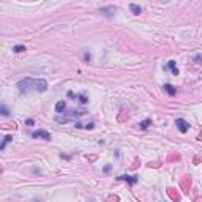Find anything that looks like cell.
<instances>
[{
	"label": "cell",
	"instance_id": "6da1fadb",
	"mask_svg": "<svg viewBox=\"0 0 202 202\" xmlns=\"http://www.w3.org/2000/svg\"><path fill=\"white\" fill-rule=\"evenodd\" d=\"M33 87H35V81L30 78H25V79L18 82V88L21 93H29L30 90H33Z\"/></svg>",
	"mask_w": 202,
	"mask_h": 202
},
{
	"label": "cell",
	"instance_id": "7a4b0ae2",
	"mask_svg": "<svg viewBox=\"0 0 202 202\" xmlns=\"http://www.w3.org/2000/svg\"><path fill=\"white\" fill-rule=\"evenodd\" d=\"M81 115H84V112H69L68 115H57L55 117V120H57L59 123H68L69 120H76L78 117H81Z\"/></svg>",
	"mask_w": 202,
	"mask_h": 202
},
{
	"label": "cell",
	"instance_id": "3957f363",
	"mask_svg": "<svg viewBox=\"0 0 202 202\" xmlns=\"http://www.w3.org/2000/svg\"><path fill=\"white\" fill-rule=\"evenodd\" d=\"M33 90H37V92H46L47 90V82L44 79H38V81H35V87Z\"/></svg>",
	"mask_w": 202,
	"mask_h": 202
},
{
	"label": "cell",
	"instance_id": "277c9868",
	"mask_svg": "<svg viewBox=\"0 0 202 202\" xmlns=\"http://www.w3.org/2000/svg\"><path fill=\"white\" fill-rule=\"evenodd\" d=\"M175 125H177V128L180 130V133H186L188 128H190L188 122H186V120H183V118H177V120H175Z\"/></svg>",
	"mask_w": 202,
	"mask_h": 202
},
{
	"label": "cell",
	"instance_id": "5b68a950",
	"mask_svg": "<svg viewBox=\"0 0 202 202\" xmlns=\"http://www.w3.org/2000/svg\"><path fill=\"white\" fill-rule=\"evenodd\" d=\"M32 136H33V137H40V139H44V141H49V139H51V134L47 133V131H44V130H38V131H33V133H32Z\"/></svg>",
	"mask_w": 202,
	"mask_h": 202
},
{
	"label": "cell",
	"instance_id": "8992f818",
	"mask_svg": "<svg viewBox=\"0 0 202 202\" xmlns=\"http://www.w3.org/2000/svg\"><path fill=\"white\" fill-rule=\"evenodd\" d=\"M118 180H127V182L130 185H134L137 182V177H131V175H120L118 177Z\"/></svg>",
	"mask_w": 202,
	"mask_h": 202
},
{
	"label": "cell",
	"instance_id": "52a82bcc",
	"mask_svg": "<svg viewBox=\"0 0 202 202\" xmlns=\"http://www.w3.org/2000/svg\"><path fill=\"white\" fill-rule=\"evenodd\" d=\"M65 107H66V103L65 101H59L57 104H55V111H57L59 114H62L65 111Z\"/></svg>",
	"mask_w": 202,
	"mask_h": 202
},
{
	"label": "cell",
	"instance_id": "ba28073f",
	"mask_svg": "<svg viewBox=\"0 0 202 202\" xmlns=\"http://www.w3.org/2000/svg\"><path fill=\"white\" fill-rule=\"evenodd\" d=\"M130 10L133 11V14H141V11H142V8L139 5H136V3H131L130 5Z\"/></svg>",
	"mask_w": 202,
	"mask_h": 202
},
{
	"label": "cell",
	"instance_id": "9c48e42d",
	"mask_svg": "<svg viewBox=\"0 0 202 202\" xmlns=\"http://www.w3.org/2000/svg\"><path fill=\"white\" fill-rule=\"evenodd\" d=\"M139 127H141V130H147L149 127H152V118H145L144 122L139 123Z\"/></svg>",
	"mask_w": 202,
	"mask_h": 202
},
{
	"label": "cell",
	"instance_id": "30bf717a",
	"mask_svg": "<svg viewBox=\"0 0 202 202\" xmlns=\"http://www.w3.org/2000/svg\"><path fill=\"white\" fill-rule=\"evenodd\" d=\"M168 66L171 68V71H172L174 74H175V76L178 74V68L175 66V62H174V60H171V62H169V63H168Z\"/></svg>",
	"mask_w": 202,
	"mask_h": 202
},
{
	"label": "cell",
	"instance_id": "8fae6325",
	"mask_svg": "<svg viewBox=\"0 0 202 202\" xmlns=\"http://www.w3.org/2000/svg\"><path fill=\"white\" fill-rule=\"evenodd\" d=\"M164 90H166V92H168L171 96L175 95V88H174V85H171V84H166V85H164Z\"/></svg>",
	"mask_w": 202,
	"mask_h": 202
},
{
	"label": "cell",
	"instance_id": "7c38bea8",
	"mask_svg": "<svg viewBox=\"0 0 202 202\" xmlns=\"http://www.w3.org/2000/svg\"><path fill=\"white\" fill-rule=\"evenodd\" d=\"M11 141H13V137H11V136H5V139H3V142H2V145H0V149H2V150H3V149L6 147V144H8V142H11Z\"/></svg>",
	"mask_w": 202,
	"mask_h": 202
},
{
	"label": "cell",
	"instance_id": "4fadbf2b",
	"mask_svg": "<svg viewBox=\"0 0 202 202\" xmlns=\"http://www.w3.org/2000/svg\"><path fill=\"white\" fill-rule=\"evenodd\" d=\"M76 98L79 100V103H81V104H85V103L88 101V100H87V96H85L84 93H82V95H78V96H76Z\"/></svg>",
	"mask_w": 202,
	"mask_h": 202
},
{
	"label": "cell",
	"instance_id": "5bb4252c",
	"mask_svg": "<svg viewBox=\"0 0 202 202\" xmlns=\"http://www.w3.org/2000/svg\"><path fill=\"white\" fill-rule=\"evenodd\" d=\"M13 51H14V52H24L25 51V46H22V44H19V46H14V47H13Z\"/></svg>",
	"mask_w": 202,
	"mask_h": 202
},
{
	"label": "cell",
	"instance_id": "9a60e30c",
	"mask_svg": "<svg viewBox=\"0 0 202 202\" xmlns=\"http://www.w3.org/2000/svg\"><path fill=\"white\" fill-rule=\"evenodd\" d=\"M2 115H5V117L8 115V109H6L5 106H2Z\"/></svg>",
	"mask_w": 202,
	"mask_h": 202
},
{
	"label": "cell",
	"instance_id": "2e32d148",
	"mask_svg": "<svg viewBox=\"0 0 202 202\" xmlns=\"http://www.w3.org/2000/svg\"><path fill=\"white\" fill-rule=\"evenodd\" d=\"M84 128H87V130H92V128H93V123H87Z\"/></svg>",
	"mask_w": 202,
	"mask_h": 202
},
{
	"label": "cell",
	"instance_id": "e0dca14e",
	"mask_svg": "<svg viewBox=\"0 0 202 202\" xmlns=\"http://www.w3.org/2000/svg\"><path fill=\"white\" fill-rule=\"evenodd\" d=\"M25 125H30V127H32V125H33V120H32V118H29V120H25Z\"/></svg>",
	"mask_w": 202,
	"mask_h": 202
},
{
	"label": "cell",
	"instance_id": "ac0fdd59",
	"mask_svg": "<svg viewBox=\"0 0 202 202\" xmlns=\"http://www.w3.org/2000/svg\"><path fill=\"white\" fill-rule=\"evenodd\" d=\"M194 60H196V62H202V55H196V57H194Z\"/></svg>",
	"mask_w": 202,
	"mask_h": 202
}]
</instances>
